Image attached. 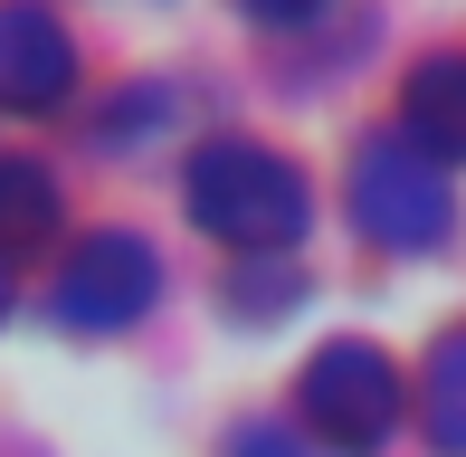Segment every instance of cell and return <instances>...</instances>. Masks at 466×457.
<instances>
[{
    "label": "cell",
    "instance_id": "1",
    "mask_svg": "<svg viewBox=\"0 0 466 457\" xmlns=\"http://www.w3.org/2000/svg\"><path fill=\"white\" fill-rule=\"evenodd\" d=\"M181 210H190V228H209V239L238 248V258H295V239H305V219H314V191H305V172H295L286 153H267V143H248V134H219V143L190 153Z\"/></svg>",
    "mask_w": 466,
    "mask_h": 457
},
{
    "label": "cell",
    "instance_id": "6",
    "mask_svg": "<svg viewBox=\"0 0 466 457\" xmlns=\"http://www.w3.org/2000/svg\"><path fill=\"white\" fill-rule=\"evenodd\" d=\"M400 143H419L438 172L466 162V57L457 48H438V57L410 67V86H400Z\"/></svg>",
    "mask_w": 466,
    "mask_h": 457
},
{
    "label": "cell",
    "instance_id": "4",
    "mask_svg": "<svg viewBox=\"0 0 466 457\" xmlns=\"http://www.w3.org/2000/svg\"><path fill=\"white\" fill-rule=\"evenodd\" d=\"M48 305H57L67 334H124V324H143V305H162V258L134 228H96V239L57 267Z\"/></svg>",
    "mask_w": 466,
    "mask_h": 457
},
{
    "label": "cell",
    "instance_id": "8",
    "mask_svg": "<svg viewBox=\"0 0 466 457\" xmlns=\"http://www.w3.org/2000/svg\"><path fill=\"white\" fill-rule=\"evenodd\" d=\"M48 228H57V181L38 172V162L0 153V267H10V258H29Z\"/></svg>",
    "mask_w": 466,
    "mask_h": 457
},
{
    "label": "cell",
    "instance_id": "9",
    "mask_svg": "<svg viewBox=\"0 0 466 457\" xmlns=\"http://www.w3.org/2000/svg\"><path fill=\"white\" fill-rule=\"evenodd\" d=\"M286 305H295V258H238V277H228V315L277 324Z\"/></svg>",
    "mask_w": 466,
    "mask_h": 457
},
{
    "label": "cell",
    "instance_id": "7",
    "mask_svg": "<svg viewBox=\"0 0 466 457\" xmlns=\"http://www.w3.org/2000/svg\"><path fill=\"white\" fill-rule=\"evenodd\" d=\"M419 429H429L438 457H466V324L438 334L429 371H419Z\"/></svg>",
    "mask_w": 466,
    "mask_h": 457
},
{
    "label": "cell",
    "instance_id": "2",
    "mask_svg": "<svg viewBox=\"0 0 466 457\" xmlns=\"http://www.w3.org/2000/svg\"><path fill=\"white\" fill-rule=\"evenodd\" d=\"M343 200H352V228H362L371 248H390V258H429V248L457 228L448 172H438L419 143H400V134H371L362 153H352Z\"/></svg>",
    "mask_w": 466,
    "mask_h": 457
},
{
    "label": "cell",
    "instance_id": "10",
    "mask_svg": "<svg viewBox=\"0 0 466 457\" xmlns=\"http://www.w3.org/2000/svg\"><path fill=\"white\" fill-rule=\"evenodd\" d=\"M228 457H314V448L295 439V429H277V420H248L238 439H228Z\"/></svg>",
    "mask_w": 466,
    "mask_h": 457
},
{
    "label": "cell",
    "instance_id": "11",
    "mask_svg": "<svg viewBox=\"0 0 466 457\" xmlns=\"http://www.w3.org/2000/svg\"><path fill=\"white\" fill-rule=\"evenodd\" d=\"M0 315H10V267H0Z\"/></svg>",
    "mask_w": 466,
    "mask_h": 457
},
{
    "label": "cell",
    "instance_id": "5",
    "mask_svg": "<svg viewBox=\"0 0 466 457\" xmlns=\"http://www.w3.org/2000/svg\"><path fill=\"white\" fill-rule=\"evenodd\" d=\"M67 86H76L67 19L10 0V10H0V106H10V115H48V106H67Z\"/></svg>",
    "mask_w": 466,
    "mask_h": 457
},
{
    "label": "cell",
    "instance_id": "3",
    "mask_svg": "<svg viewBox=\"0 0 466 457\" xmlns=\"http://www.w3.org/2000/svg\"><path fill=\"white\" fill-rule=\"evenodd\" d=\"M295 410H305V429H314L324 448L371 457V448L400 429V362H390L380 343H362V334L314 343V362L295 371Z\"/></svg>",
    "mask_w": 466,
    "mask_h": 457
}]
</instances>
